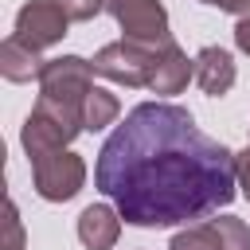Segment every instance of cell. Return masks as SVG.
<instances>
[{
    "label": "cell",
    "instance_id": "1",
    "mask_svg": "<svg viewBox=\"0 0 250 250\" xmlns=\"http://www.w3.org/2000/svg\"><path fill=\"white\" fill-rule=\"evenodd\" d=\"M94 184L133 227H180L234 199V152L184 105L141 102L98 152Z\"/></svg>",
    "mask_w": 250,
    "mask_h": 250
},
{
    "label": "cell",
    "instance_id": "2",
    "mask_svg": "<svg viewBox=\"0 0 250 250\" xmlns=\"http://www.w3.org/2000/svg\"><path fill=\"white\" fill-rule=\"evenodd\" d=\"M82 129H86V125H82V109H74V105H66V102H55V98H43V94H39L35 109H31L27 121H23L20 145H23L27 160L35 164V160H43V156L66 148Z\"/></svg>",
    "mask_w": 250,
    "mask_h": 250
},
{
    "label": "cell",
    "instance_id": "3",
    "mask_svg": "<svg viewBox=\"0 0 250 250\" xmlns=\"http://www.w3.org/2000/svg\"><path fill=\"white\" fill-rule=\"evenodd\" d=\"M156 51L160 47H148V43H137V39H117V43H105L90 62L102 78H109L117 86H129V90H141L152 78Z\"/></svg>",
    "mask_w": 250,
    "mask_h": 250
},
{
    "label": "cell",
    "instance_id": "4",
    "mask_svg": "<svg viewBox=\"0 0 250 250\" xmlns=\"http://www.w3.org/2000/svg\"><path fill=\"white\" fill-rule=\"evenodd\" d=\"M94 62L82 59V55H59V59H47L43 70H39V94L43 98H55V102H66L74 109H82L86 94L94 90Z\"/></svg>",
    "mask_w": 250,
    "mask_h": 250
},
{
    "label": "cell",
    "instance_id": "5",
    "mask_svg": "<svg viewBox=\"0 0 250 250\" xmlns=\"http://www.w3.org/2000/svg\"><path fill=\"white\" fill-rule=\"evenodd\" d=\"M31 180H35L39 199L66 203L86 184V160L78 152H70V148H59V152H51V156H43V160L31 164Z\"/></svg>",
    "mask_w": 250,
    "mask_h": 250
},
{
    "label": "cell",
    "instance_id": "6",
    "mask_svg": "<svg viewBox=\"0 0 250 250\" xmlns=\"http://www.w3.org/2000/svg\"><path fill=\"white\" fill-rule=\"evenodd\" d=\"M105 12L117 20L125 39H137V43H148V47L172 43L168 12H164L160 0H105Z\"/></svg>",
    "mask_w": 250,
    "mask_h": 250
},
{
    "label": "cell",
    "instance_id": "7",
    "mask_svg": "<svg viewBox=\"0 0 250 250\" xmlns=\"http://www.w3.org/2000/svg\"><path fill=\"white\" fill-rule=\"evenodd\" d=\"M168 250H250V227L238 215H219L172 234Z\"/></svg>",
    "mask_w": 250,
    "mask_h": 250
},
{
    "label": "cell",
    "instance_id": "8",
    "mask_svg": "<svg viewBox=\"0 0 250 250\" xmlns=\"http://www.w3.org/2000/svg\"><path fill=\"white\" fill-rule=\"evenodd\" d=\"M70 27V16L59 8V0H27L16 12V35L27 39L31 47H55Z\"/></svg>",
    "mask_w": 250,
    "mask_h": 250
},
{
    "label": "cell",
    "instance_id": "9",
    "mask_svg": "<svg viewBox=\"0 0 250 250\" xmlns=\"http://www.w3.org/2000/svg\"><path fill=\"white\" fill-rule=\"evenodd\" d=\"M191 78H195V59H188V55L176 47V39H172V43H164V47L156 51V62H152L148 90H152V94H164V98H172V94H180V90H184Z\"/></svg>",
    "mask_w": 250,
    "mask_h": 250
},
{
    "label": "cell",
    "instance_id": "10",
    "mask_svg": "<svg viewBox=\"0 0 250 250\" xmlns=\"http://www.w3.org/2000/svg\"><path fill=\"white\" fill-rule=\"evenodd\" d=\"M234 78H238V70H234V59H230L227 47H203L195 55V82H199L203 94L223 98L234 86Z\"/></svg>",
    "mask_w": 250,
    "mask_h": 250
},
{
    "label": "cell",
    "instance_id": "11",
    "mask_svg": "<svg viewBox=\"0 0 250 250\" xmlns=\"http://www.w3.org/2000/svg\"><path fill=\"white\" fill-rule=\"evenodd\" d=\"M121 234V211L109 203H90L78 215V238L86 250H109Z\"/></svg>",
    "mask_w": 250,
    "mask_h": 250
},
{
    "label": "cell",
    "instance_id": "12",
    "mask_svg": "<svg viewBox=\"0 0 250 250\" xmlns=\"http://www.w3.org/2000/svg\"><path fill=\"white\" fill-rule=\"evenodd\" d=\"M43 62L47 59H39V47H31L27 39H20L16 31L0 43V74L8 82H31V78H39Z\"/></svg>",
    "mask_w": 250,
    "mask_h": 250
},
{
    "label": "cell",
    "instance_id": "13",
    "mask_svg": "<svg viewBox=\"0 0 250 250\" xmlns=\"http://www.w3.org/2000/svg\"><path fill=\"white\" fill-rule=\"evenodd\" d=\"M117 113H121V102H117V94H109L105 86H94V90L86 94V102H82V125H86V133H98V129L113 125Z\"/></svg>",
    "mask_w": 250,
    "mask_h": 250
},
{
    "label": "cell",
    "instance_id": "14",
    "mask_svg": "<svg viewBox=\"0 0 250 250\" xmlns=\"http://www.w3.org/2000/svg\"><path fill=\"white\" fill-rule=\"evenodd\" d=\"M4 250H23V223H20L16 199H8L4 207Z\"/></svg>",
    "mask_w": 250,
    "mask_h": 250
},
{
    "label": "cell",
    "instance_id": "15",
    "mask_svg": "<svg viewBox=\"0 0 250 250\" xmlns=\"http://www.w3.org/2000/svg\"><path fill=\"white\" fill-rule=\"evenodd\" d=\"M59 8L70 16V20H78V23H86V20H94L102 8H105V0H59Z\"/></svg>",
    "mask_w": 250,
    "mask_h": 250
},
{
    "label": "cell",
    "instance_id": "16",
    "mask_svg": "<svg viewBox=\"0 0 250 250\" xmlns=\"http://www.w3.org/2000/svg\"><path fill=\"white\" fill-rule=\"evenodd\" d=\"M234 176H238V188H242V195L250 199V145H246L242 152H234Z\"/></svg>",
    "mask_w": 250,
    "mask_h": 250
},
{
    "label": "cell",
    "instance_id": "17",
    "mask_svg": "<svg viewBox=\"0 0 250 250\" xmlns=\"http://www.w3.org/2000/svg\"><path fill=\"white\" fill-rule=\"evenodd\" d=\"M199 4H207V8H219V12H230V16H250V0H199Z\"/></svg>",
    "mask_w": 250,
    "mask_h": 250
},
{
    "label": "cell",
    "instance_id": "18",
    "mask_svg": "<svg viewBox=\"0 0 250 250\" xmlns=\"http://www.w3.org/2000/svg\"><path fill=\"white\" fill-rule=\"evenodd\" d=\"M234 43H238L242 55H250V16H242V20L234 23Z\"/></svg>",
    "mask_w": 250,
    "mask_h": 250
}]
</instances>
